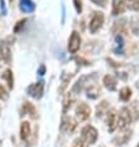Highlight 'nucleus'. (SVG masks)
<instances>
[{"label": "nucleus", "instance_id": "1", "mask_svg": "<svg viewBox=\"0 0 139 147\" xmlns=\"http://www.w3.org/2000/svg\"><path fill=\"white\" fill-rule=\"evenodd\" d=\"M130 122H132V113L129 111V109L127 107L120 109V111L118 113V119H117V127L119 130H126L127 127H129Z\"/></svg>", "mask_w": 139, "mask_h": 147}, {"label": "nucleus", "instance_id": "2", "mask_svg": "<svg viewBox=\"0 0 139 147\" xmlns=\"http://www.w3.org/2000/svg\"><path fill=\"white\" fill-rule=\"evenodd\" d=\"M81 138L85 140L88 145H93L98 138V132L93 126L87 125V126L83 127L82 131H81Z\"/></svg>", "mask_w": 139, "mask_h": 147}, {"label": "nucleus", "instance_id": "3", "mask_svg": "<svg viewBox=\"0 0 139 147\" xmlns=\"http://www.w3.org/2000/svg\"><path fill=\"white\" fill-rule=\"evenodd\" d=\"M76 119L80 122H83V121H87L91 116V107L90 105H87L86 102H80L76 107Z\"/></svg>", "mask_w": 139, "mask_h": 147}, {"label": "nucleus", "instance_id": "4", "mask_svg": "<svg viewBox=\"0 0 139 147\" xmlns=\"http://www.w3.org/2000/svg\"><path fill=\"white\" fill-rule=\"evenodd\" d=\"M103 23H104V15H103V13H101V11L94 13L93 16H92V19L90 20V25H88L90 31L92 32V34H96V32L100 30L102 26H103Z\"/></svg>", "mask_w": 139, "mask_h": 147}, {"label": "nucleus", "instance_id": "5", "mask_svg": "<svg viewBox=\"0 0 139 147\" xmlns=\"http://www.w3.org/2000/svg\"><path fill=\"white\" fill-rule=\"evenodd\" d=\"M81 35L78 34L77 31H74L71 34V36H70L68 39V51L71 54H76L77 51L80 50V47H81Z\"/></svg>", "mask_w": 139, "mask_h": 147}, {"label": "nucleus", "instance_id": "6", "mask_svg": "<svg viewBox=\"0 0 139 147\" xmlns=\"http://www.w3.org/2000/svg\"><path fill=\"white\" fill-rule=\"evenodd\" d=\"M0 60L4 64H10L11 62V50L8 42L1 41L0 42Z\"/></svg>", "mask_w": 139, "mask_h": 147}, {"label": "nucleus", "instance_id": "7", "mask_svg": "<svg viewBox=\"0 0 139 147\" xmlns=\"http://www.w3.org/2000/svg\"><path fill=\"white\" fill-rule=\"evenodd\" d=\"M27 92H29V95H31L32 97H35L36 100L41 98L42 94H43V82H36V84L30 85L27 89Z\"/></svg>", "mask_w": 139, "mask_h": 147}, {"label": "nucleus", "instance_id": "8", "mask_svg": "<svg viewBox=\"0 0 139 147\" xmlns=\"http://www.w3.org/2000/svg\"><path fill=\"white\" fill-rule=\"evenodd\" d=\"M127 9V1L126 0H113L112 4V14L113 15H119L123 14Z\"/></svg>", "mask_w": 139, "mask_h": 147}, {"label": "nucleus", "instance_id": "9", "mask_svg": "<svg viewBox=\"0 0 139 147\" xmlns=\"http://www.w3.org/2000/svg\"><path fill=\"white\" fill-rule=\"evenodd\" d=\"M30 135H31V125L29 121H24L20 126V137L23 141H27Z\"/></svg>", "mask_w": 139, "mask_h": 147}, {"label": "nucleus", "instance_id": "10", "mask_svg": "<svg viewBox=\"0 0 139 147\" xmlns=\"http://www.w3.org/2000/svg\"><path fill=\"white\" fill-rule=\"evenodd\" d=\"M117 119H118V115L116 113L114 110L107 111V125L111 132L114 131V128L117 127Z\"/></svg>", "mask_w": 139, "mask_h": 147}, {"label": "nucleus", "instance_id": "11", "mask_svg": "<svg viewBox=\"0 0 139 147\" xmlns=\"http://www.w3.org/2000/svg\"><path fill=\"white\" fill-rule=\"evenodd\" d=\"M75 127H76V122L71 117H66V119L62 121V125H61L62 131L67 132V134H71V132L75 130Z\"/></svg>", "mask_w": 139, "mask_h": 147}, {"label": "nucleus", "instance_id": "12", "mask_svg": "<svg viewBox=\"0 0 139 147\" xmlns=\"http://www.w3.org/2000/svg\"><path fill=\"white\" fill-rule=\"evenodd\" d=\"M103 85L109 91H114L117 89V80L112 75H106L103 78Z\"/></svg>", "mask_w": 139, "mask_h": 147}, {"label": "nucleus", "instance_id": "13", "mask_svg": "<svg viewBox=\"0 0 139 147\" xmlns=\"http://www.w3.org/2000/svg\"><path fill=\"white\" fill-rule=\"evenodd\" d=\"M23 115L25 113H27V115H30L32 119H37V110L35 109V106L31 104V102H25L24 106H23Z\"/></svg>", "mask_w": 139, "mask_h": 147}, {"label": "nucleus", "instance_id": "14", "mask_svg": "<svg viewBox=\"0 0 139 147\" xmlns=\"http://www.w3.org/2000/svg\"><path fill=\"white\" fill-rule=\"evenodd\" d=\"M19 8H20L21 11H24V13H31L35 6L32 4L31 0H20Z\"/></svg>", "mask_w": 139, "mask_h": 147}, {"label": "nucleus", "instance_id": "15", "mask_svg": "<svg viewBox=\"0 0 139 147\" xmlns=\"http://www.w3.org/2000/svg\"><path fill=\"white\" fill-rule=\"evenodd\" d=\"M3 79L6 80L9 89L13 90V87H14V76H13V71H11V70H10V69L5 70L4 74H3Z\"/></svg>", "mask_w": 139, "mask_h": 147}, {"label": "nucleus", "instance_id": "16", "mask_svg": "<svg viewBox=\"0 0 139 147\" xmlns=\"http://www.w3.org/2000/svg\"><path fill=\"white\" fill-rule=\"evenodd\" d=\"M130 97H132V90L129 89V87L126 86V87H123V89H120V91H119V98L120 100L127 102V101L130 100Z\"/></svg>", "mask_w": 139, "mask_h": 147}, {"label": "nucleus", "instance_id": "17", "mask_svg": "<svg viewBox=\"0 0 139 147\" xmlns=\"http://www.w3.org/2000/svg\"><path fill=\"white\" fill-rule=\"evenodd\" d=\"M87 96L90 98H97L100 96V89H98L97 86H92L90 87L88 90H87Z\"/></svg>", "mask_w": 139, "mask_h": 147}, {"label": "nucleus", "instance_id": "18", "mask_svg": "<svg viewBox=\"0 0 139 147\" xmlns=\"http://www.w3.org/2000/svg\"><path fill=\"white\" fill-rule=\"evenodd\" d=\"M127 8L132 10H139V0H127Z\"/></svg>", "mask_w": 139, "mask_h": 147}, {"label": "nucleus", "instance_id": "19", "mask_svg": "<svg viewBox=\"0 0 139 147\" xmlns=\"http://www.w3.org/2000/svg\"><path fill=\"white\" fill-rule=\"evenodd\" d=\"M74 147H88V143L82 138H76L74 141Z\"/></svg>", "mask_w": 139, "mask_h": 147}, {"label": "nucleus", "instance_id": "20", "mask_svg": "<svg viewBox=\"0 0 139 147\" xmlns=\"http://www.w3.org/2000/svg\"><path fill=\"white\" fill-rule=\"evenodd\" d=\"M8 97H9V94L6 89L3 85H0V100H6Z\"/></svg>", "mask_w": 139, "mask_h": 147}, {"label": "nucleus", "instance_id": "21", "mask_svg": "<svg viewBox=\"0 0 139 147\" xmlns=\"http://www.w3.org/2000/svg\"><path fill=\"white\" fill-rule=\"evenodd\" d=\"M25 23H26V19H21V20L17 21L16 25H15V28H14V32H19V30H21V29H23V26H24Z\"/></svg>", "mask_w": 139, "mask_h": 147}, {"label": "nucleus", "instance_id": "22", "mask_svg": "<svg viewBox=\"0 0 139 147\" xmlns=\"http://www.w3.org/2000/svg\"><path fill=\"white\" fill-rule=\"evenodd\" d=\"M74 3H75L76 10H77V13L80 14L82 11V3H81V0H74Z\"/></svg>", "mask_w": 139, "mask_h": 147}, {"label": "nucleus", "instance_id": "23", "mask_svg": "<svg viewBox=\"0 0 139 147\" xmlns=\"http://www.w3.org/2000/svg\"><path fill=\"white\" fill-rule=\"evenodd\" d=\"M91 1H92L93 4H96V5L106 6V3H107V0H91Z\"/></svg>", "mask_w": 139, "mask_h": 147}]
</instances>
